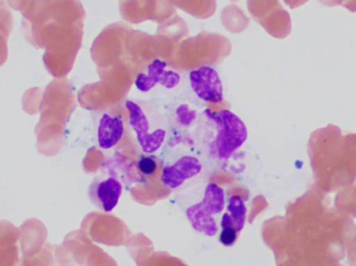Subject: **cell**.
Wrapping results in <instances>:
<instances>
[{
	"instance_id": "obj_1",
	"label": "cell",
	"mask_w": 356,
	"mask_h": 266,
	"mask_svg": "<svg viewBox=\"0 0 356 266\" xmlns=\"http://www.w3.org/2000/svg\"><path fill=\"white\" fill-rule=\"evenodd\" d=\"M73 8L72 0H31L22 12L23 35L31 45L46 50L44 65L56 77L71 69L75 42L68 22Z\"/></svg>"
},
{
	"instance_id": "obj_2",
	"label": "cell",
	"mask_w": 356,
	"mask_h": 266,
	"mask_svg": "<svg viewBox=\"0 0 356 266\" xmlns=\"http://www.w3.org/2000/svg\"><path fill=\"white\" fill-rule=\"evenodd\" d=\"M315 185L322 192H337L356 180V134L343 135L330 124L312 133L309 142Z\"/></svg>"
},
{
	"instance_id": "obj_3",
	"label": "cell",
	"mask_w": 356,
	"mask_h": 266,
	"mask_svg": "<svg viewBox=\"0 0 356 266\" xmlns=\"http://www.w3.org/2000/svg\"><path fill=\"white\" fill-rule=\"evenodd\" d=\"M204 113L207 118L215 123L217 128V134L213 140L216 156L222 160L230 158L248 138L246 125L230 110L211 112V110H207Z\"/></svg>"
},
{
	"instance_id": "obj_4",
	"label": "cell",
	"mask_w": 356,
	"mask_h": 266,
	"mask_svg": "<svg viewBox=\"0 0 356 266\" xmlns=\"http://www.w3.org/2000/svg\"><path fill=\"white\" fill-rule=\"evenodd\" d=\"M225 207V194L218 184L209 183L205 188L202 201L186 210V219L195 231L203 235L215 236L218 223L215 215H220Z\"/></svg>"
},
{
	"instance_id": "obj_5",
	"label": "cell",
	"mask_w": 356,
	"mask_h": 266,
	"mask_svg": "<svg viewBox=\"0 0 356 266\" xmlns=\"http://www.w3.org/2000/svg\"><path fill=\"white\" fill-rule=\"evenodd\" d=\"M125 106L129 113V125L136 133L138 144L141 147L142 151L146 154L156 152L166 140V129L152 131V125L147 113L138 102L127 100Z\"/></svg>"
},
{
	"instance_id": "obj_6",
	"label": "cell",
	"mask_w": 356,
	"mask_h": 266,
	"mask_svg": "<svg viewBox=\"0 0 356 266\" xmlns=\"http://www.w3.org/2000/svg\"><path fill=\"white\" fill-rule=\"evenodd\" d=\"M190 81L199 99L209 103L223 101V85L216 69L203 66L191 71Z\"/></svg>"
},
{
	"instance_id": "obj_7",
	"label": "cell",
	"mask_w": 356,
	"mask_h": 266,
	"mask_svg": "<svg viewBox=\"0 0 356 266\" xmlns=\"http://www.w3.org/2000/svg\"><path fill=\"white\" fill-rule=\"evenodd\" d=\"M122 190V183L115 176L99 175L90 185L89 197L98 208L111 213L118 205Z\"/></svg>"
},
{
	"instance_id": "obj_8",
	"label": "cell",
	"mask_w": 356,
	"mask_h": 266,
	"mask_svg": "<svg viewBox=\"0 0 356 266\" xmlns=\"http://www.w3.org/2000/svg\"><path fill=\"white\" fill-rule=\"evenodd\" d=\"M202 171V165L197 157L184 155L172 165L163 167L161 180L170 190H177L188 180L198 176Z\"/></svg>"
},
{
	"instance_id": "obj_9",
	"label": "cell",
	"mask_w": 356,
	"mask_h": 266,
	"mask_svg": "<svg viewBox=\"0 0 356 266\" xmlns=\"http://www.w3.org/2000/svg\"><path fill=\"white\" fill-rule=\"evenodd\" d=\"M168 66L165 60L156 58L148 65V73H140L135 81L136 87L139 91L146 93L156 85H162L166 89H175L180 83V75L175 71H167Z\"/></svg>"
},
{
	"instance_id": "obj_10",
	"label": "cell",
	"mask_w": 356,
	"mask_h": 266,
	"mask_svg": "<svg viewBox=\"0 0 356 266\" xmlns=\"http://www.w3.org/2000/svg\"><path fill=\"white\" fill-rule=\"evenodd\" d=\"M20 232L8 222H0V266H19Z\"/></svg>"
},
{
	"instance_id": "obj_11",
	"label": "cell",
	"mask_w": 356,
	"mask_h": 266,
	"mask_svg": "<svg viewBox=\"0 0 356 266\" xmlns=\"http://www.w3.org/2000/svg\"><path fill=\"white\" fill-rule=\"evenodd\" d=\"M124 134V123L122 117L111 116L104 114L98 126L97 136L98 144L102 149L108 150L114 148Z\"/></svg>"
},
{
	"instance_id": "obj_12",
	"label": "cell",
	"mask_w": 356,
	"mask_h": 266,
	"mask_svg": "<svg viewBox=\"0 0 356 266\" xmlns=\"http://www.w3.org/2000/svg\"><path fill=\"white\" fill-rule=\"evenodd\" d=\"M247 208L244 201L238 194L228 200L227 213L221 219V228H234L240 233L246 223Z\"/></svg>"
},
{
	"instance_id": "obj_13",
	"label": "cell",
	"mask_w": 356,
	"mask_h": 266,
	"mask_svg": "<svg viewBox=\"0 0 356 266\" xmlns=\"http://www.w3.org/2000/svg\"><path fill=\"white\" fill-rule=\"evenodd\" d=\"M13 18L10 8L4 0H0V67L8 60V39L12 31Z\"/></svg>"
},
{
	"instance_id": "obj_14",
	"label": "cell",
	"mask_w": 356,
	"mask_h": 266,
	"mask_svg": "<svg viewBox=\"0 0 356 266\" xmlns=\"http://www.w3.org/2000/svg\"><path fill=\"white\" fill-rule=\"evenodd\" d=\"M334 208L351 217H356V183L340 190L334 199Z\"/></svg>"
},
{
	"instance_id": "obj_15",
	"label": "cell",
	"mask_w": 356,
	"mask_h": 266,
	"mask_svg": "<svg viewBox=\"0 0 356 266\" xmlns=\"http://www.w3.org/2000/svg\"><path fill=\"white\" fill-rule=\"evenodd\" d=\"M137 165L138 169L144 177H154L158 172L159 163L154 156H141Z\"/></svg>"
},
{
	"instance_id": "obj_16",
	"label": "cell",
	"mask_w": 356,
	"mask_h": 266,
	"mask_svg": "<svg viewBox=\"0 0 356 266\" xmlns=\"http://www.w3.org/2000/svg\"><path fill=\"white\" fill-rule=\"evenodd\" d=\"M48 246L44 247L41 252L33 255V256H23L19 266H47L46 254H47Z\"/></svg>"
},
{
	"instance_id": "obj_17",
	"label": "cell",
	"mask_w": 356,
	"mask_h": 266,
	"mask_svg": "<svg viewBox=\"0 0 356 266\" xmlns=\"http://www.w3.org/2000/svg\"><path fill=\"white\" fill-rule=\"evenodd\" d=\"M238 232H236L234 228H222L220 232L219 242L223 246L232 247L238 240Z\"/></svg>"
},
{
	"instance_id": "obj_18",
	"label": "cell",
	"mask_w": 356,
	"mask_h": 266,
	"mask_svg": "<svg viewBox=\"0 0 356 266\" xmlns=\"http://www.w3.org/2000/svg\"><path fill=\"white\" fill-rule=\"evenodd\" d=\"M323 6H343L350 10V12H356V0H319Z\"/></svg>"
},
{
	"instance_id": "obj_19",
	"label": "cell",
	"mask_w": 356,
	"mask_h": 266,
	"mask_svg": "<svg viewBox=\"0 0 356 266\" xmlns=\"http://www.w3.org/2000/svg\"><path fill=\"white\" fill-rule=\"evenodd\" d=\"M6 1L10 4V8L22 13L31 0H6Z\"/></svg>"
},
{
	"instance_id": "obj_20",
	"label": "cell",
	"mask_w": 356,
	"mask_h": 266,
	"mask_svg": "<svg viewBox=\"0 0 356 266\" xmlns=\"http://www.w3.org/2000/svg\"><path fill=\"white\" fill-rule=\"evenodd\" d=\"M309 1V0H286V3L291 6V8H297V6H302L305 2Z\"/></svg>"
},
{
	"instance_id": "obj_21",
	"label": "cell",
	"mask_w": 356,
	"mask_h": 266,
	"mask_svg": "<svg viewBox=\"0 0 356 266\" xmlns=\"http://www.w3.org/2000/svg\"><path fill=\"white\" fill-rule=\"evenodd\" d=\"M355 266H356V265Z\"/></svg>"
}]
</instances>
